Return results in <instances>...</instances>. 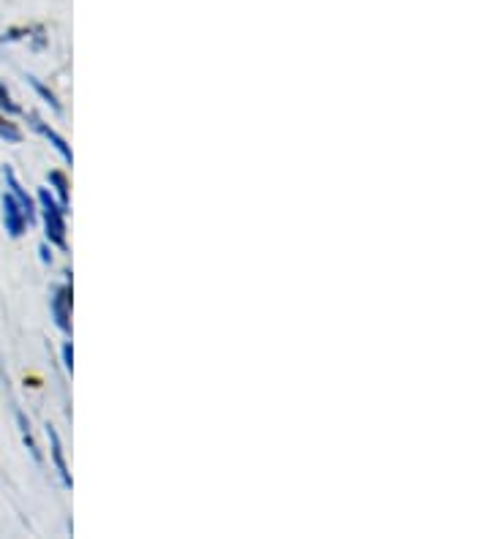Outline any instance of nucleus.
<instances>
[{
	"label": "nucleus",
	"instance_id": "obj_7",
	"mask_svg": "<svg viewBox=\"0 0 490 539\" xmlns=\"http://www.w3.org/2000/svg\"><path fill=\"white\" fill-rule=\"evenodd\" d=\"M49 183L55 186V191H58V196H60V207L66 210V207H69V180H66V175H60V172H49Z\"/></svg>",
	"mask_w": 490,
	"mask_h": 539
},
{
	"label": "nucleus",
	"instance_id": "obj_9",
	"mask_svg": "<svg viewBox=\"0 0 490 539\" xmlns=\"http://www.w3.org/2000/svg\"><path fill=\"white\" fill-rule=\"evenodd\" d=\"M0 137L9 139V142H22V131L0 115Z\"/></svg>",
	"mask_w": 490,
	"mask_h": 539
},
{
	"label": "nucleus",
	"instance_id": "obj_10",
	"mask_svg": "<svg viewBox=\"0 0 490 539\" xmlns=\"http://www.w3.org/2000/svg\"><path fill=\"white\" fill-rule=\"evenodd\" d=\"M28 79H30V85H33V88L39 90L41 96L47 98V101H49V104H52V107H55V109H60V104H58V101H55V93H52V90H49V88H44V85H41V82H39V79H36V77H28Z\"/></svg>",
	"mask_w": 490,
	"mask_h": 539
},
{
	"label": "nucleus",
	"instance_id": "obj_2",
	"mask_svg": "<svg viewBox=\"0 0 490 539\" xmlns=\"http://www.w3.org/2000/svg\"><path fill=\"white\" fill-rule=\"evenodd\" d=\"M3 221H6V232H9L11 237H22L25 226L30 224L28 216H25V210L20 207V202H17L11 194L3 196Z\"/></svg>",
	"mask_w": 490,
	"mask_h": 539
},
{
	"label": "nucleus",
	"instance_id": "obj_11",
	"mask_svg": "<svg viewBox=\"0 0 490 539\" xmlns=\"http://www.w3.org/2000/svg\"><path fill=\"white\" fill-rule=\"evenodd\" d=\"M0 109H6V112H11V115H17V112H20V107L11 101V96L6 93V88H3V85H0Z\"/></svg>",
	"mask_w": 490,
	"mask_h": 539
},
{
	"label": "nucleus",
	"instance_id": "obj_8",
	"mask_svg": "<svg viewBox=\"0 0 490 539\" xmlns=\"http://www.w3.org/2000/svg\"><path fill=\"white\" fill-rule=\"evenodd\" d=\"M17 420H20L22 439H25V444H28L30 455L36 458V463H41V452H39V447H36V441H33V436H30V425H28V420H25V414H22V412L17 414Z\"/></svg>",
	"mask_w": 490,
	"mask_h": 539
},
{
	"label": "nucleus",
	"instance_id": "obj_4",
	"mask_svg": "<svg viewBox=\"0 0 490 539\" xmlns=\"http://www.w3.org/2000/svg\"><path fill=\"white\" fill-rule=\"evenodd\" d=\"M47 436H49V444H52V461H55V469H58V474H60V482H63L66 488H71V485H74V480H71L69 466H66V458H63L60 436H58V431L52 428V425H47Z\"/></svg>",
	"mask_w": 490,
	"mask_h": 539
},
{
	"label": "nucleus",
	"instance_id": "obj_1",
	"mask_svg": "<svg viewBox=\"0 0 490 539\" xmlns=\"http://www.w3.org/2000/svg\"><path fill=\"white\" fill-rule=\"evenodd\" d=\"M41 210H44V226H47V240L58 248H66V210L52 199L47 188L39 191Z\"/></svg>",
	"mask_w": 490,
	"mask_h": 539
},
{
	"label": "nucleus",
	"instance_id": "obj_5",
	"mask_svg": "<svg viewBox=\"0 0 490 539\" xmlns=\"http://www.w3.org/2000/svg\"><path fill=\"white\" fill-rule=\"evenodd\" d=\"M3 175H6V183H9V188H11V196H14V199L20 202V207L25 210L28 221H33V218H36V213H33V199L28 196V191H25V188L20 186V180H17V175H14V172H11L9 167L3 169Z\"/></svg>",
	"mask_w": 490,
	"mask_h": 539
},
{
	"label": "nucleus",
	"instance_id": "obj_3",
	"mask_svg": "<svg viewBox=\"0 0 490 539\" xmlns=\"http://www.w3.org/2000/svg\"><path fill=\"white\" fill-rule=\"evenodd\" d=\"M52 316L63 333H71V284H63L52 294Z\"/></svg>",
	"mask_w": 490,
	"mask_h": 539
},
{
	"label": "nucleus",
	"instance_id": "obj_6",
	"mask_svg": "<svg viewBox=\"0 0 490 539\" xmlns=\"http://www.w3.org/2000/svg\"><path fill=\"white\" fill-rule=\"evenodd\" d=\"M30 120H33V128H36V131H39L41 137H47L49 142H52V145H55V150H58L60 156L66 158V161H69V164H71V161H74V153H71V147L66 145V139L60 137V134H55V131H52V128H49L47 123H41L39 118H30Z\"/></svg>",
	"mask_w": 490,
	"mask_h": 539
},
{
	"label": "nucleus",
	"instance_id": "obj_12",
	"mask_svg": "<svg viewBox=\"0 0 490 539\" xmlns=\"http://www.w3.org/2000/svg\"><path fill=\"white\" fill-rule=\"evenodd\" d=\"M63 363L71 371V365H74V352H71V343H63Z\"/></svg>",
	"mask_w": 490,
	"mask_h": 539
}]
</instances>
